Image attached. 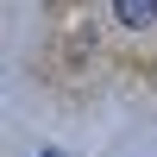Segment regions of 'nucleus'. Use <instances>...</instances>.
<instances>
[{
	"label": "nucleus",
	"mask_w": 157,
	"mask_h": 157,
	"mask_svg": "<svg viewBox=\"0 0 157 157\" xmlns=\"http://www.w3.org/2000/svg\"><path fill=\"white\" fill-rule=\"evenodd\" d=\"M44 157H63V151H44Z\"/></svg>",
	"instance_id": "nucleus-2"
},
{
	"label": "nucleus",
	"mask_w": 157,
	"mask_h": 157,
	"mask_svg": "<svg viewBox=\"0 0 157 157\" xmlns=\"http://www.w3.org/2000/svg\"><path fill=\"white\" fill-rule=\"evenodd\" d=\"M113 13H120L126 32H145V25H157V0H113Z\"/></svg>",
	"instance_id": "nucleus-1"
}]
</instances>
